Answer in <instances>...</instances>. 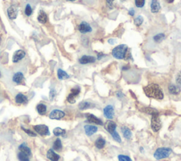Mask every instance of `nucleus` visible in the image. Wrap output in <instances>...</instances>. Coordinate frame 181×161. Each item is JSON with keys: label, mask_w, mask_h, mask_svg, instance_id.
<instances>
[{"label": "nucleus", "mask_w": 181, "mask_h": 161, "mask_svg": "<svg viewBox=\"0 0 181 161\" xmlns=\"http://www.w3.org/2000/svg\"><path fill=\"white\" fill-rule=\"evenodd\" d=\"M151 127L154 132H157L160 130L161 128V119L159 118V114L151 115Z\"/></svg>", "instance_id": "20e7f679"}, {"label": "nucleus", "mask_w": 181, "mask_h": 161, "mask_svg": "<svg viewBox=\"0 0 181 161\" xmlns=\"http://www.w3.org/2000/svg\"><path fill=\"white\" fill-rule=\"evenodd\" d=\"M144 21V19L141 16H137L136 19H135V24L137 25V26H140V25L142 24Z\"/></svg>", "instance_id": "473e14b6"}, {"label": "nucleus", "mask_w": 181, "mask_h": 161, "mask_svg": "<svg viewBox=\"0 0 181 161\" xmlns=\"http://www.w3.org/2000/svg\"><path fill=\"white\" fill-rule=\"evenodd\" d=\"M115 42H116V41L113 40V39H110V40H108V42H109L110 44H111V45H113Z\"/></svg>", "instance_id": "a18cd8bd"}, {"label": "nucleus", "mask_w": 181, "mask_h": 161, "mask_svg": "<svg viewBox=\"0 0 181 161\" xmlns=\"http://www.w3.org/2000/svg\"><path fill=\"white\" fill-rule=\"evenodd\" d=\"M105 129H107V131L109 132L110 133H111L114 132V131H115L116 127H117V124H116V123L115 121H108L106 124H105Z\"/></svg>", "instance_id": "4468645a"}, {"label": "nucleus", "mask_w": 181, "mask_h": 161, "mask_svg": "<svg viewBox=\"0 0 181 161\" xmlns=\"http://www.w3.org/2000/svg\"><path fill=\"white\" fill-rule=\"evenodd\" d=\"M0 76H1V72H0Z\"/></svg>", "instance_id": "3c124183"}, {"label": "nucleus", "mask_w": 181, "mask_h": 161, "mask_svg": "<svg viewBox=\"0 0 181 161\" xmlns=\"http://www.w3.org/2000/svg\"><path fill=\"white\" fill-rule=\"evenodd\" d=\"M105 145V141L103 138H98L95 142V146L98 149L103 148Z\"/></svg>", "instance_id": "a878e982"}, {"label": "nucleus", "mask_w": 181, "mask_h": 161, "mask_svg": "<svg viewBox=\"0 0 181 161\" xmlns=\"http://www.w3.org/2000/svg\"><path fill=\"white\" fill-rule=\"evenodd\" d=\"M161 6L158 0H151V11L152 13H157L160 11Z\"/></svg>", "instance_id": "dca6fc26"}, {"label": "nucleus", "mask_w": 181, "mask_h": 161, "mask_svg": "<svg viewBox=\"0 0 181 161\" xmlns=\"http://www.w3.org/2000/svg\"><path fill=\"white\" fill-rule=\"evenodd\" d=\"M145 4V0H135V5L137 7L142 8Z\"/></svg>", "instance_id": "c9c22d12"}, {"label": "nucleus", "mask_w": 181, "mask_h": 161, "mask_svg": "<svg viewBox=\"0 0 181 161\" xmlns=\"http://www.w3.org/2000/svg\"><path fill=\"white\" fill-rule=\"evenodd\" d=\"M112 55L117 60H128L131 57L130 53L128 52V47L126 45H120L115 47L112 51Z\"/></svg>", "instance_id": "f03ea898"}, {"label": "nucleus", "mask_w": 181, "mask_h": 161, "mask_svg": "<svg viewBox=\"0 0 181 161\" xmlns=\"http://www.w3.org/2000/svg\"><path fill=\"white\" fill-rule=\"evenodd\" d=\"M16 102L19 104H23V103H26L27 101H28V99L25 96L23 95L22 93H19L18 95L16 96L15 98Z\"/></svg>", "instance_id": "6ab92c4d"}, {"label": "nucleus", "mask_w": 181, "mask_h": 161, "mask_svg": "<svg viewBox=\"0 0 181 161\" xmlns=\"http://www.w3.org/2000/svg\"><path fill=\"white\" fill-rule=\"evenodd\" d=\"M81 89L79 87H75L72 88L71 90V93L67 97V101L71 104H73L76 102V97L80 93Z\"/></svg>", "instance_id": "423d86ee"}, {"label": "nucleus", "mask_w": 181, "mask_h": 161, "mask_svg": "<svg viewBox=\"0 0 181 161\" xmlns=\"http://www.w3.org/2000/svg\"><path fill=\"white\" fill-rule=\"evenodd\" d=\"M7 13L9 19H15L17 16V10L14 7H10L8 9Z\"/></svg>", "instance_id": "a211bd4d"}, {"label": "nucleus", "mask_w": 181, "mask_h": 161, "mask_svg": "<svg viewBox=\"0 0 181 161\" xmlns=\"http://www.w3.org/2000/svg\"><path fill=\"white\" fill-rule=\"evenodd\" d=\"M53 133L56 136H64L66 133V131L64 129L60 128V127H57V128L54 129V130H53Z\"/></svg>", "instance_id": "bb28decb"}, {"label": "nucleus", "mask_w": 181, "mask_h": 161, "mask_svg": "<svg viewBox=\"0 0 181 161\" xmlns=\"http://www.w3.org/2000/svg\"><path fill=\"white\" fill-rule=\"evenodd\" d=\"M58 76L59 79H60V80L67 79V78H70V76H69L68 74H67L65 72H64V71H63L62 69H58Z\"/></svg>", "instance_id": "cd10ccee"}, {"label": "nucleus", "mask_w": 181, "mask_h": 161, "mask_svg": "<svg viewBox=\"0 0 181 161\" xmlns=\"http://www.w3.org/2000/svg\"><path fill=\"white\" fill-rule=\"evenodd\" d=\"M96 58L93 56L84 55L79 59V63L82 64H86L95 62Z\"/></svg>", "instance_id": "9d476101"}, {"label": "nucleus", "mask_w": 181, "mask_h": 161, "mask_svg": "<svg viewBox=\"0 0 181 161\" xmlns=\"http://www.w3.org/2000/svg\"><path fill=\"white\" fill-rule=\"evenodd\" d=\"M25 13L27 16H31V13H32V9H31V6L29 4H27L26 7H25Z\"/></svg>", "instance_id": "e433bc0d"}, {"label": "nucleus", "mask_w": 181, "mask_h": 161, "mask_svg": "<svg viewBox=\"0 0 181 161\" xmlns=\"http://www.w3.org/2000/svg\"><path fill=\"white\" fill-rule=\"evenodd\" d=\"M91 107H93V105H92L91 103H90L89 102H87V101L82 102V103H80L79 105V108L82 110L90 108Z\"/></svg>", "instance_id": "b1692460"}, {"label": "nucleus", "mask_w": 181, "mask_h": 161, "mask_svg": "<svg viewBox=\"0 0 181 161\" xmlns=\"http://www.w3.org/2000/svg\"><path fill=\"white\" fill-rule=\"evenodd\" d=\"M117 97H118V98H122V97H123V94L121 92H117Z\"/></svg>", "instance_id": "37998d69"}, {"label": "nucleus", "mask_w": 181, "mask_h": 161, "mask_svg": "<svg viewBox=\"0 0 181 161\" xmlns=\"http://www.w3.org/2000/svg\"><path fill=\"white\" fill-rule=\"evenodd\" d=\"M111 136H113L114 140H115L117 142H119V143L121 142V138H120V136L119 133H117V131H114V132L111 133Z\"/></svg>", "instance_id": "72a5a7b5"}, {"label": "nucleus", "mask_w": 181, "mask_h": 161, "mask_svg": "<svg viewBox=\"0 0 181 161\" xmlns=\"http://www.w3.org/2000/svg\"><path fill=\"white\" fill-rule=\"evenodd\" d=\"M55 95H56L55 91L54 89L51 90V91H50V100H52L53 98H55Z\"/></svg>", "instance_id": "ea45409f"}, {"label": "nucleus", "mask_w": 181, "mask_h": 161, "mask_svg": "<svg viewBox=\"0 0 181 161\" xmlns=\"http://www.w3.org/2000/svg\"><path fill=\"white\" fill-rule=\"evenodd\" d=\"M118 160L120 161H132L129 156H125V155H119Z\"/></svg>", "instance_id": "f704fd0d"}, {"label": "nucleus", "mask_w": 181, "mask_h": 161, "mask_svg": "<svg viewBox=\"0 0 181 161\" xmlns=\"http://www.w3.org/2000/svg\"><path fill=\"white\" fill-rule=\"evenodd\" d=\"M62 148V142H61V140L60 139H57L56 141H55L54 144H53V149L55 151H60Z\"/></svg>", "instance_id": "7c9ffc66"}, {"label": "nucleus", "mask_w": 181, "mask_h": 161, "mask_svg": "<svg viewBox=\"0 0 181 161\" xmlns=\"http://www.w3.org/2000/svg\"><path fill=\"white\" fill-rule=\"evenodd\" d=\"M0 42H1V38H0Z\"/></svg>", "instance_id": "8fccbe9b"}, {"label": "nucleus", "mask_w": 181, "mask_h": 161, "mask_svg": "<svg viewBox=\"0 0 181 161\" xmlns=\"http://www.w3.org/2000/svg\"><path fill=\"white\" fill-rule=\"evenodd\" d=\"M165 38H166V35H165L164 33H160L153 36V40L156 42H161V41L164 40Z\"/></svg>", "instance_id": "c756f323"}, {"label": "nucleus", "mask_w": 181, "mask_h": 161, "mask_svg": "<svg viewBox=\"0 0 181 161\" xmlns=\"http://www.w3.org/2000/svg\"><path fill=\"white\" fill-rule=\"evenodd\" d=\"M103 114L105 117L108 119H112L115 115V110L113 105H108L103 109Z\"/></svg>", "instance_id": "0eeeda50"}, {"label": "nucleus", "mask_w": 181, "mask_h": 161, "mask_svg": "<svg viewBox=\"0 0 181 161\" xmlns=\"http://www.w3.org/2000/svg\"><path fill=\"white\" fill-rule=\"evenodd\" d=\"M33 129L41 136H48V135H50V131H49L48 127L46 125H35V126L33 127Z\"/></svg>", "instance_id": "39448f33"}, {"label": "nucleus", "mask_w": 181, "mask_h": 161, "mask_svg": "<svg viewBox=\"0 0 181 161\" xmlns=\"http://www.w3.org/2000/svg\"><path fill=\"white\" fill-rule=\"evenodd\" d=\"M176 83L178 86H181V72H180L176 77Z\"/></svg>", "instance_id": "58836bf2"}, {"label": "nucleus", "mask_w": 181, "mask_h": 161, "mask_svg": "<svg viewBox=\"0 0 181 161\" xmlns=\"http://www.w3.org/2000/svg\"><path fill=\"white\" fill-rule=\"evenodd\" d=\"M121 130L123 131V136L125 137V139H129L132 137V131L130 129L126 127H123V128H121Z\"/></svg>", "instance_id": "4be33fe9"}, {"label": "nucleus", "mask_w": 181, "mask_h": 161, "mask_svg": "<svg viewBox=\"0 0 181 161\" xmlns=\"http://www.w3.org/2000/svg\"><path fill=\"white\" fill-rule=\"evenodd\" d=\"M103 56H104V54H103V53H99V54H98V60H101V59L103 57Z\"/></svg>", "instance_id": "c03bdc74"}, {"label": "nucleus", "mask_w": 181, "mask_h": 161, "mask_svg": "<svg viewBox=\"0 0 181 161\" xmlns=\"http://www.w3.org/2000/svg\"><path fill=\"white\" fill-rule=\"evenodd\" d=\"M37 111H38V113L40 114L41 115H44L45 113H46L47 111V107L46 105H44V104H39V105H37Z\"/></svg>", "instance_id": "5701e85b"}, {"label": "nucleus", "mask_w": 181, "mask_h": 161, "mask_svg": "<svg viewBox=\"0 0 181 161\" xmlns=\"http://www.w3.org/2000/svg\"><path fill=\"white\" fill-rule=\"evenodd\" d=\"M143 111L144 112V113H146L147 114H149V115H156V114H159V112L157 111V110L152 108V107H144V108L143 109Z\"/></svg>", "instance_id": "c85d7f7f"}, {"label": "nucleus", "mask_w": 181, "mask_h": 161, "mask_svg": "<svg viewBox=\"0 0 181 161\" xmlns=\"http://www.w3.org/2000/svg\"><path fill=\"white\" fill-rule=\"evenodd\" d=\"M19 150H20V152H22L23 154H26L27 156H28L30 157L31 156V149L28 148V146H26L25 145V144H21L20 146H19Z\"/></svg>", "instance_id": "412c9836"}, {"label": "nucleus", "mask_w": 181, "mask_h": 161, "mask_svg": "<svg viewBox=\"0 0 181 161\" xmlns=\"http://www.w3.org/2000/svg\"><path fill=\"white\" fill-rule=\"evenodd\" d=\"M25 55V52L23 50H17L13 56V62H15V63L16 62H19V61L21 60L23 57H24Z\"/></svg>", "instance_id": "f8f14e48"}, {"label": "nucleus", "mask_w": 181, "mask_h": 161, "mask_svg": "<svg viewBox=\"0 0 181 161\" xmlns=\"http://www.w3.org/2000/svg\"><path fill=\"white\" fill-rule=\"evenodd\" d=\"M144 91L149 98L156 100H162L164 98V93L158 84L151 83L144 88Z\"/></svg>", "instance_id": "f257e3e1"}, {"label": "nucleus", "mask_w": 181, "mask_h": 161, "mask_svg": "<svg viewBox=\"0 0 181 161\" xmlns=\"http://www.w3.org/2000/svg\"><path fill=\"white\" fill-rule=\"evenodd\" d=\"M86 118H87V121L88 122L90 123H93L96 124L98 125H103V123L101 119H98V117H96L95 115H91V114H88V115H86Z\"/></svg>", "instance_id": "9b49d317"}, {"label": "nucleus", "mask_w": 181, "mask_h": 161, "mask_svg": "<svg viewBox=\"0 0 181 161\" xmlns=\"http://www.w3.org/2000/svg\"><path fill=\"white\" fill-rule=\"evenodd\" d=\"M128 13L130 16H133L135 15V9H129V11H128Z\"/></svg>", "instance_id": "79ce46f5"}, {"label": "nucleus", "mask_w": 181, "mask_h": 161, "mask_svg": "<svg viewBox=\"0 0 181 161\" xmlns=\"http://www.w3.org/2000/svg\"><path fill=\"white\" fill-rule=\"evenodd\" d=\"M65 116V113L60 110H54L50 114L51 119H61Z\"/></svg>", "instance_id": "6e6552de"}, {"label": "nucleus", "mask_w": 181, "mask_h": 161, "mask_svg": "<svg viewBox=\"0 0 181 161\" xmlns=\"http://www.w3.org/2000/svg\"><path fill=\"white\" fill-rule=\"evenodd\" d=\"M171 153H172V150L171 148L163 147V148H159L156 150L153 156L156 160H161V159L168 158Z\"/></svg>", "instance_id": "7ed1b4c3"}, {"label": "nucleus", "mask_w": 181, "mask_h": 161, "mask_svg": "<svg viewBox=\"0 0 181 161\" xmlns=\"http://www.w3.org/2000/svg\"><path fill=\"white\" fill-rule=\"evenodd\" d=\"M79 31H80V33H90L92 31L91 27L90 26V25L88 23L83 21L79 25L78 27Z\"/></svg>", "instance_id": "1a4fd4ad"}, {"label": "nucleus", "mask_w": 181, "mask_h": 161, "mask_svg": "<svg viewBox=\"0 0 181 161\" xmlns=\"http://www.w3.org/2000/svg\"><path fill=\"white\" fill-rule=\"evenodd\" d=\"M67 1H75V0H67Z\"/></svg>", "instance_id": "de8ad7c7"}, {"label": "nucleus", "mask_w": 181, "mask_h": 161, "mask_svg": "<svg viewBox=\"0 0 181 161\" xmlns=\"http://www.w3.org/2000/svg\"><path fill=\"white\" fill-rule=\"evenodd\" d=\"M126 1V0H121V1Z\"/></svg>", "instance_id": "09e8293b"}, {"label": "nucleus", "mask_w": 181, "mask_h": 161, "mask_svg": "<svg viewBox=\"0 0 181 161\" xmlns=\"http://www.w3.org/2000/svg\"><path fill=\"white\" fill-rule=\"evenodd\" d=\"M168 91L172 95H178L180 92V88L178 86L174 85V84H171L168 86Z\"/></svg>", "instance_id": "f3484780"}, {"label": "nucleus", "mask_w": 181, "mask_h": 161, "mask_svg": "<svg viewBox=\"0 0 181 161\" xmlns=\"http://www.w3.org/2000/svg\"><path fill=\"white\" fill-rule=\"evenodd\" d=\"M84 130H85L86 134L90 136L97 132L98 128L95 126H93V125H85L84 126Z\"/></svg>", "instance_id": "ddd939ff"}, {"label": "nucleus", "mask_w": 181, "mask_h": 161, "mask_svg": "<svg viewBox=\"0 0 181 161\" xmlns=\"http://www.w3.org/2000/svg\"><path fill=\"white\" fill-rule=\"evenodd\" d=\"M23 80V75L21 72H17L14 74L13 77V82H15L16 83H21V82Z\"/></svg>", "instance_id": "aec40b11"}, {"label": "nucleus", "mask_w": 181, "mask_h": 161, "mask_svg": "<svg viewBox=\"0 0 181 161\" xmlns=\"http://www.w3.org/2000/svg\"><path fill=\"white\" fill-rule=\"evenodd\" d=\"M21 129H22V130L24 131L25 132L27 133V134L29 135V136H33V137H35V136H37L36 133H35L34 132H33V131H31V130H29V129H24V128H23V127H21Z\"/></svg>", "instance_id": "4c0bfd02"}, {"label": "nucleus", "mask_w": 181, "mask_h": 161, "mask_svg": "<svg viewBox=\"0 0 181 161\" xmlns=\"http://www.w3.org/2000/svg\"><path fill=\"white\" fill-rule=\"evenodd\" d=\"M47 158L51 161H58L60 160V156L55 153L52 149H50L47 153Z\"/></svg>", "instance_id": "2eb2a0df"}, {"label": "nucleus", "mask_w": 181, "mask_h": 161, "mask_svg": "<svg viewBox=\"0 0 181 161\" xmlns=\"http://www.w3.org/2000/svg\"><path fill=\"white\" fill-rule=\"evenodd\" d=\"M114 0H106V3H107L108 7L109 8L113 7V3Z\"/></svg>", "instance_id": "a19ab883"}, {"label": "nucleus", "mask_w": 181, "mask_h": 161, "mask_svg": "<svg viewBox=\"0 0 181 161\" xmlns=\"http://www.w3.org/2000/svg\"><path fill=\"white\" fill-rule=\"evenodd\" d=\"M18 158H19L20 161H30V160H29V156H27L26 154H23L22 152L19 153Z\"/></svg>", "instance_id": "2f4dec72"}, {"label": "nucleus", "mask_w": 181, "mask_h": 161, "mask_svg": "<svg viewBox=\"0 0 181 161\" xmlns=\"http://www.w3.org/2000/svg\"><path fill=\"white\" fill-rule=\"evenodd\" d=\"M166 2L169 3V4H171V3L174 2V0H166Z\"/></svg>", "instance_id": "49530a36"}, {"label": "nucleus", "mask_w": 181, "mask_h": 161, "mask_svg": "<svg viewBox=\"0 0 181 161\" xmlns=\"http://www.w3.org/2000/svg\"><path fill=\"white\" fill-rule=\"evenodd\" d=\"M38 20L39 22L41 23H45L47 22V20H48V16H47V14L44 12V11H41L39 13V15L38 16Z\"/></svg>", "instance_id": "393cba45"}]
</instances>
